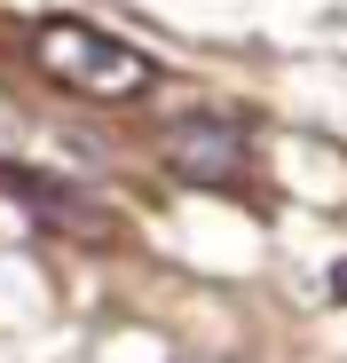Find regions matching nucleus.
Here are the masks:
<instances>
[{
    "instance_id": "f257e3e1",
    "label": "nucleus",
    "mask_w": 347,
    "mask_h": 363,
    "mask_svg": "<svg viewBox=\"0 0 347 363\" xmlns=\"http://www.w3.org/2000/svg\"><path fill=\"white\" fill-rule=\"evenodd\" d=\"M32 64L64 87V95H87V103H142V95L166 79V64H158L150 48L103 32V24H87V16H40V24H32Z\"/></svg>"
},
{
    "instance_id": "7ed1b4c3",
    "label": "nucleus",
    "mask_w": 347,
    "mask_h": 363,
    "mask_svg": "<svg viewBox=\"0 0 347 363\" xmlns=\"http://www.w3.org/2000/svg\"><path fill=\"white\" fill-rule=\"evenodd\" d=\"M0 198H16L40 229L79 237V245H110V237H119V213H110L103 198H87L79 182H64V174H40V166H8V158H0Z\"/></svg>"
},
{
    "instance_id": "20e7f679",
    "label": "nucleus",
    "mask_w": 347,
    "mask_h": 363,
    "mask_svg": "<svg viewBox=\"0 0 347 363\" xmlns=\"http://www.w3.org/2000/svg\"><path fill=\"white\" fill-rule=\"evenodd\" d=\"M331 300L347 308V261H331Z\"/></svg>"
},
{
    "instance_id": "f03ea898",
    "label": "nucleus",
    "mask_w": 347,
    "mask_h": 363,
    "mask_svg": "<svg viewBox=\"0 0 347 363\" xmlns=\"http://www.w3.org/2000/svg\"><path fill=\"white\" fill-rule=\"evenodd\" d=\"M158 158L190 190H253V127L221 111H190L158 135Z\"/></svg>"
}]
</instances>
